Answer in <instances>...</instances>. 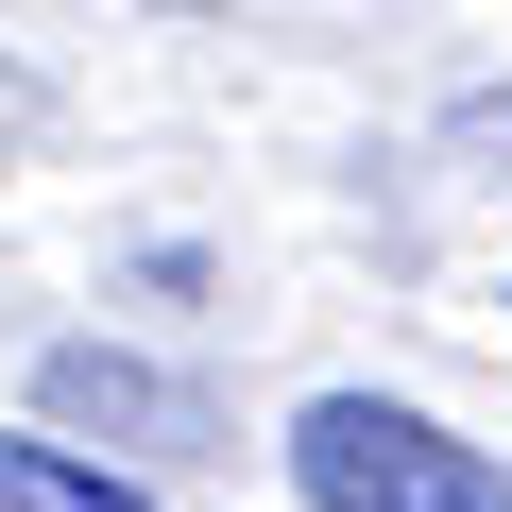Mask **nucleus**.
<instances>
[{
  "mask_svg": "<svg viewBox=\"0 0 512 512\" xmlns=\"http://www.w3.org/2000/svg\"><path fill=\"white\" fill-rule=\"evenodd\" d=\"M0 512H154L137 478H103L86 444H52V427H0Z\"/></svg>",
  "mask_w": 512,
  "mask_h": 512,
  "instance_id": "7ed1b4c3",
  "label": "nucleus"
},
{
  "mask_svg": "<svg viewBox=\"0 0 512 512\" xmlns=\"http://www.w3.org/2000/svg\"><path fill=\"white\" fill-rule=\"evenodd\" d=\"M154 18H205V0H154Z\"/></svg>",
  "mask_w": 512,
  "mask_h": 512,
  "instance_id": "39448f33",
  "label": "nucleus"
},
{
  "mask_svg": "<svg viewBox=\"0 0 512 512\" xmlns=\"http://www.w3.org/2000/svg\"><path fill=\"white\" fill-rule=\"evenodd\" d=\"M291 495L308 512H512V461L393 410V393H308L291 410Z\"/></svg>",
  "mask_w": 512,
  "mask_h": 512,
  "instance_id": "f257e3e1",
  "label": "nucleus"
},
{
  "mask_svg": "<svg viewBox=\"0 0 512 512\" xmlns=\"http://www.w3.org/2000/svg\"><path fill=\"white\" fill-rule=\"evenodd\" d=\"M444 137H461V154H478V171H512V103H461V120H444Z\"/></svg>",
  "mask_w": 512,
  "mask_h": 512,
  "instance_id": "20e7f679",
  "label": "nucleus"
},
{
  "mask_svg": "<svg viewBox=\"0 0 512 512\" xmlns=\"http://www.w3.org/2000/svg\"><path fill=\"white\" fill-rule=\"evenodd\" d=\"M35 427H52V444H154V461L222 444V410H205L188 376L120 359V342H52V359H35Z\"/></svg>",
  "mask_w": 512,
  "mask_h": 512,
  "instance_id": "f03ea898",
  "label": "nucleus"
}]
</instances>
